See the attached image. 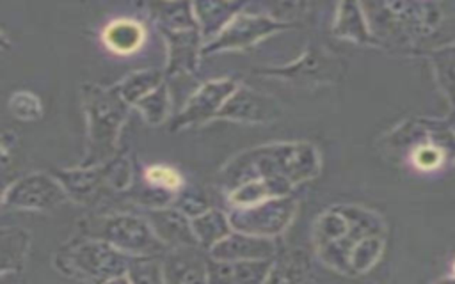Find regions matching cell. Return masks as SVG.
Listing matches in <instances>:
<instances>
[{
	"instance_id": "3957f363",
	"label": "cell",
	"mask_w": 455,
	"mask_h": 284,
	"mask_svg": "<svg viewBox=\"0 0 455 284\" xmlns=\"http://www.w3.org/2000/svg\"><path fill=\"white\" fill-rule=\"evenodd\" d=\"M85 238L103 240L126 256H160L165 248L148 220L132 213L100 217L85 227Z\"/></svg>"
},
{
	"instance_id": "30bf717a",
	"label": "cell",
	"mask_w": 455,
	"mask_h": 284,
	"mask_svg": "<svg viewBox=\"0 0 455 284\" xmlns=\"http://www.w3.org/2000/svg\"><path fill=\"white\" fill-rule=\"evenodd\" d=\"M277 23L270 21L268 18H259V16H247V14H238L233 18L224 30L204 48V51H213V50H224V48H236L243 44H251L256 39L267 36L272 32Z\"/></svg>"
},
{
	"instance_id": "4316f807",
	"label": "cell",
	"mask_w": 455,
	"mask_h": 284,
	"mask_svg": "<svg viewBox=\"0 0 455 284\" xmlns=\"http://www.w3.org/2000/svg\"><path fill=\"white\" fill-rule=\"evenodd\" d=\"M380 250V240H363L352 252V263L357 270H366L375 263Z\"/></svg>"
},
{
	"instance_id": "603a6c76",
	"label": "cell",
	"mask_w": 455,
	"mask_h": 284,
	"mask_svg": "<svg viewBox=\"0 0 455 284\" xmlns=\"http://www.w3.org/2000/svg\"><path fill=\"white\" fill-rule=\"evenodd\" d=\"M307 270L306 259L299 254H290L275 270L268 272L263 284H299Z\"/></svg>"
},
{
	"instance_id": "d6a6232c",
	"label": "cell",
	"mask_w": 455,
	"mask_h": 284,
	"mask_svg": "<svg viewBox=\"0 0 455 284\" xmlns=\"http://www.w3.org/2000/svg\"><path fill=\"white\" fill-rule=\"evenodd\" d=\"M453 270H455V264H453Z\"/></svg>"
},
{
	"instance_id": "f1b7e54d",
	"label": "cell",
	"mask_w": 455,
	"mask_h": 284,
	"mask_svg": "<svg viewBox=\"0 0 455 284\" xmlns=\"http://www.w3.org/2000/svg\"><path fill=\"white\" fill-rule=\"evenodd\" d=\"M178 209L183 215L196 218V217L203 215L204 211H208V204H206V201L203 197H197V195H192V193H185L178 201Z\"/></svg>"
},
{
	"instance_id": "e0dca14e",
	"label": "cell",
	"mask_w": 455,
	"mask_h": 284,
	"mask_svg": "<svg viewBox=\"0 0 455 284\" xmlns=\"http://www.w3.org/2000/svg\"><path fill=\"white\" fill-rule=\"evenodd\" d=\"M153 16L158 20L164 32L196 30V20L192 4L183 2H156L149 5Z\"/></svg>"
},
{
	"instance_id": "9a60e30c",
	"label": "cell",
	"mask_w": 455,
	"mask_h": 284,
	"mask_svg": "<svg viewBox=\"0 0 455 284\" xmlns=\"http://www.w3.org/2000/svg\"><path fill=\"white\" fill-rule=\"evenodd\" d=\"M291 190V185L284 179H252L243 185H238L231 193V202L238 208L254 206L270 199L286 197Z\"/></svg>"
},
{
	"instance_id": "83f0119b",
	"label": "cell",
	"mask_w": 455,
	"mask_h": 284,
	"mask_svg": "<svg viewBox=\"0 0 455 284\" xmlns=\"http://www.w3.org/2000/svg\"><path fill=\"white\" fill-rule=\"evenodd\" d=\"M412 162L419 170H434L443 162V151L437 146L423 144L412 153Z\"/></svg>"
},
{
	"instance_id": "5bb4252c",
	"label": "cell",
	"mask_w": 455,
	"mask_h": 284,
	"mask_svg": "<svg viewBox=\"0 0 455 284\" xmlns=\"http://www.w3.org/2000/svg\"><path fill=\"white\" fill-rule=\"evenodd\" d=\"M103 43L117 55L133 53L144 43V27L126 18L114 20L103 30Z\"/></svg>"
},
{
	"instance_id": "d4e9b609",
	"label": "cell",
	"mask_w": 455,
	"mask_h": 284,
	"mask_svg": "<svg viewBox=\"0 0 455 284\" xmlns=\"http://www.w3.org/2000/svg\"><path fill=\"white\" fill-rule=\"evenodd\" d=\"M434 64H435L441 85L455 103V50L439 53L434 59Z\"/></svg>"
},
{
	"instance_id": "cb8c5ba5",
	"label": "cell",
	"mask_w": 455,
	"mask_h": 284,
	"mask_svg": "<svg viewBox=\"0 0 455 284\" xmlns=\"http://www.w3.org/2000/svg\"><path fill=\"white\" fill-rule=\"evenodd\" d=\"M336 32L345 37H352V39H359V41L368 39V30L363 25V18H361V12L357 11V5H354V4L341 5L338 23H336Z\"/></svg>"
},
{
	"instance_id": "52a82bcc",
	"label": "cell",
	"mask_w": 455,
	"mask_h": 284,
	"mask_svg": "<svg viewBox=\"0 0 455 284\" xmlns=\"http://www.w3.org/2000/svg\"><path fill=\"white\" fill-rule=\"evenodd\" d=\"M235 89L236 85L231 80H213L204 83L201 89L196 91V94L188 99L187 106L176 117L174 128H183L208 121L210 117L219 114L226 99L235 92Z\"/></svg>"
},
{
	"instance_id": "5b68a950",
	"label": "cell",
	"mask_w": 455,
	"mask_h": 284,
	"mask_svg": "<svg viewBox=\"0 0 455 284\" xmlns=\"http://www.w3.org/2000/svg\"><path fill=\"white\" fill-rule=\"evenodd\" d=\"M295 202L290 197L270 199L254 206H242L229 215V225L249 236H274L281 233L291 220Z\"/></svg>"
},
{
	"instance_id": "f546056e",
	"label": "cell",
	"mask_w": 455,
	"mask_h": 284,
	"mask_svg": "<svg viewBox=\"0 0 455 284\" xmlns=\"http://www.w3.org/2000/svg\"><path fill=\"white\" fill-rule=\"evenodd\" d=\"M105 284H130V280L123 275V277H117V279H112V280H108V282H105Z\"/></svg>"
},
{
	"instance_id": "8992f818",
	"label": "cell",
	"mask_w": 455,
	"mask_h": 284,
	"mask_svg": "<svg viewBox=\"0 0 455 284\" xmlns=\"http://www.w3.org/2000/svg\"><path fill=\"white\" fill-rule=\"evenodd\" d=\"M66 199L68 193L57 178L43 172L20 178L4 193V202L20 209H52Z\"/></svg>"
},
{
	"instance_id": "ba28073f",
	"label": "cell",
	"mask_w": 455,
	"mask_h": 284,
	"mask_svg": "<svg viewBox=\"0 0 455 284\" xmlns=\"http://www.w3.org/2000/svg\"><path fill=\"white\" fill-rule=\"evenodd\" d=\"M148 224L151 225L155 236L172 248L178 247H196L197 240L194 236L190 220L180 209L153 208L146 215Z\"/></svg>"
},
{
	"instance_id": "8fae6325",
	"label": "cell",
	"mask_w": 455,
	"mask_h": 284,
	"mask_svg": "<svg viewBox=\"0 0 455 284\" xmlns=\"http://www.w3.org/2000/svg\"><path fill=\"white\" fill-rule=\"evenodd\" d=\"M274 243L267 238L249 236L242 233L228 234L215 243L210 252L215 261H259L274 256Z\"/></svg>"
},
{
	"instance_id": "d6986e66",
	"label": "cell",
	"mask_w": 455,
	"mask_h": 284,
	"mask_svg": "<svg viewBox=\"0 0 455 284\" xmlns=\"http://www.w3.org/2000/svg\"><path fill=\"white\" fill-rule=\"evenodd\" d=\"M238 4H219V2H199L192 4L194 16L201 25V32L204 37H212L220 28L226 27V21L231 18V11H236Z\"/></svg>"
},
{
	"instance_id": "9c48e42d",
	"label": "cell",
	"mask_w": 455,
	"mask_h": 284,
	"mask_svg": "<svg viewBox=\"0 0 455 284\" xmlns=\"http://www.w3.org/2000/svg\"><path fill=\"white\" fill-rule=\"evenodd\" d=\"M164 284H208L206 261L194 247L172 248L162 259Z\"/></svg>"
},
{
	"instance_id": "7402d4cb",
	"label": "cell",
	"mask_w": 455,
	"mask_h": 284,
	"mask_svg": "<svg viewBox=\"0 0 455 284\" xmlns=\"http://www.w3.org/2000/svg\"><path fill=\"white\" fill-rule=\"evenodd\" d=\"M169 106H171V101H169V92L165 83L158 85L155 91H151L135 105V108L149 124H160L167 117Z\"/></svg>"
},
{
	"instance_id": "4dcf8cb0",
	"label": "cell",
	"mask_w": 455,
	"mask_h": 284,
	"mask_svg": "<svg viewBox=\"0 0 455 284\" xmlns=\"http://www.w3.org/2000/svg\"><path fill=\"white\" fill-rule=\"evenodd\" d=\"M439 284H455V280L450 279V280H443V282H439Z\"/></svg>"
},
{
	"instance_id": "6da1fadb",
	"label": "cell",
	"mask_w": 455,
	"mask_h": 284,
	"mask_svg": "<svg viewBox=\"0 0 455 284\" xmlns=\"http://www.w3.org/2000/svg\"><path fill=\"white\" fill-rule=\"evenodd\" d=\"M318 160L311 146H272L242 156L228 170V178L238 185L252 179H284L290 185L315 176Z\"/></svg>"
},
{
	"instance_id": "484cf974",
	"label": "cell",
	"mask_w": 455,
	"mask_h": 284,
	"mask_svg": "<svg viewBox=\"0 0 455 284\" xmlns=\"http://www.w3.org/2000/svg\"><path fill=\"white\" fill-rule=\"evenodd\" d=\"M146 179L151 186L164 188V190H174L181 185V176L174 169L164 167V165L149 167L146 172Z\"/></svg>"
},
{
	"instance_id": "4fadbf2b",
	"label": "cell",
	"mask_w": 455,
	"mask_h": 284,
	"mask_svg": "<svg viewBox=\"0 0 455 284\" xmlns=\"http://www.w3.org/2000/svg\"><path fill=\"white\" fill-rule=\"evenodd\" d=\"M219 115L242 121H268L279 115V108L267 96L247 89H235L219 110Z\"/></svg>"
},
{
	"instance_id": "1f68e13d",
	"label": "cell",
	"mask_w": 455,
	"mask_h": 284,
	"mask_svg": "<svg viewBox=\"0 0 455 284\" xmlns=\"http://www.w3.org/2000/svg\"><path fill=\"white\" fill-rule=\"evenodd\" d=\"M453 130H455V121H453Z\"/></svg>"
},
{
	"instance_id": "ac0fdd59",
	"label": "cell",
	"mask_w": 455,
	"mask_h": 284,
	"mask_svg": "<svg viewBox=\"0 0 455 284\" xmlns=\"http://www.w3.org/2000/svg\"><path fill=\"white\" fill-rule=\"evenodd\" d=\"M169 41V66L167 71L178 73L190 69L194 66L196 44H197V30H183V32H164Z\"/></svg>"
},
{
	"instance_id": "44dd1931",
	"label": "cell",
	"mask_w": 455,
	"mask_h": 284,
	"mask_svg": "<svg viewBox=\"0 0 455 284\" xmlns=\"http://www.w3.org/2000/svg\"><path fill=\"white\" fill-rule=\"evenodd\" d=\"M124 277L130 284H164L162 261L158 256H130Z\"/></svg>"
},
{
	"instance_id": "277c9868",
	"label": "cell",
	"mask_w": 455,
	"mask_h": 284,
	"mask_svg": "<svg viewBox=\"0 0 455 284\" xmlns=\"http://www.w3.org/2000/svg\"><path fill=\"white\" fill-rule=\"evenodd\" d=\"M128 259L130 256L124 252L103 240L94 238H85L73 243L66 254V261L71 270L82 273L96 284H105L112 279L123 277L128 268Z\"/></svg>"
},
{
	"instance_id": "2e32d148",
	"label": "cell",
	"mask_w": 455,
	"mask_h": 284,
	"mask_svg": "<svg viewBox=\"0 0 455 284\" xmlns=\"http://www.w3.org/2000/svg\"><path fill=\"white\" fill-rule=\"evenodd\" d=\"M162 78L164 75L158 69H142L124 76L114 89L126 105L135 106L144 96L162 85Z\"/></svg>"
},
{
	"instance_id": "ffe728a7",
	"label": "cell",
	"mask_w": 455,
	"mask_h": 284,
	"mask_svg": "<svg viewBox=\"0 0 455 284\" xmlns=\"http://www.w3.org/2000/svg\"><path fill=\"white\" fill-rule=\"evenodd\" d=\"M190 225L197 243L208 248H212L215 243L229 234V224L226 217L219 211H204L203 215L192 218Z\"/></svg>"
},
{
	"instance_id": "7c38bea8",
	"label": "cell",
	"mask_w": 455,
	"mask_h": 284,
	"mask_svg": "<svg viewBox=\"0 0 455 284\" xmlns=\"http://www.w3.org/2000/svg\"><path fill=\"white\" fill-rule=\"evenodd\" d=\"M270 259L259 261H206L208 284H263Z\"/></svg>"
},
{
	"instance_id": "7a4b0ae2",
	"label": "cell",
	"mask_w": 455,
	"mask_h": 284,
	"mask_svg": "<svg viewBox=\"0 0 455 284\" xmlns=\"http://www.w3.org/2000/svg\"><path fill=\"white\" fill-rule=\"evenodd\" d=\"M84 108L89 122V149L82 167H96L114 156L121 124L128 117L126 105L116 89H103L94 83L82 87Z\"/></svg>"
}]
</instances>
